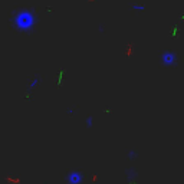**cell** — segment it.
Here are the masks:
<instances>
[{
	"mask_svg": "<svg viewBox=\"0 0 184 184\" xmlns=\"http://www.w3.org/2000/svg\"><path fill=\"white\" fill-rule=\"evenodd\" d=\"M82 181H83L82 173H79V171H72V173L68 174V183L69 184H82Z\"/></svg>",
	"mask_w": 184,
	"mask_h": 184,
	"instance_id": "obj_1",
	"label": "cell"
}]
</instances>
